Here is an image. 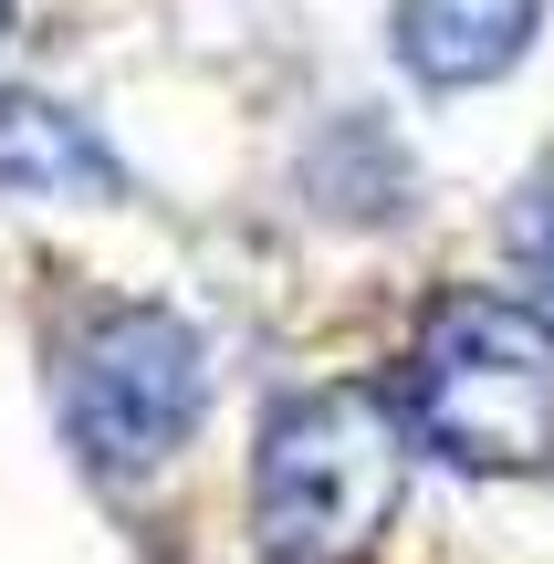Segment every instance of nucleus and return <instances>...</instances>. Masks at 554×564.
<instances>
[{
	"mask_svg": "<svg viewBox=\"0 0 554 564\" xmlns=\"http://www.w3.org/2000/svg\"><path fill=\"white\" fill-rule=\"evenodd\" d=\"M398 419L460 470H534L554 449V314L513 293H439L398 366Z\"/></svg>",
	"mask_w": 554,
	"mask_h": 564,
	"instance_id": "1",
	"label": "nucleus"
},
{
	"mask_svg": "<svg viewBox=\"0 0 554 564\" xmlns=\"http://www.w3.org/2000/svg\"><path fill=\"white\" fill-rule=\"evenodd\" d=\"M409 419L367 387H314L283 398L251 460V533L262 564H356L398 512Z\"/></svg>",
	"mask_w": 554,
	"mask_h": 564,
	"instance_id": "2",
	"label": "nucleus"
},
{
	"mask_svg": "<svg viewBox=\"0 0 554 564\" xmlns=\"http://www.w3.org/2000/svg\"><path fill=\"white\" fill-rule=\"evenodd\" d=\"M199 398H209L199 335H188L178 314H157V303H126V314H105L95 335L74 345L63 429H74V449L95 470H146V460H167V449L188 440Z\"/></svg>",
	"mask_w": 554,
	"mask_h": 564,
	"instance_id": "3",
	"label": "nucleus"
},
{
	"mask_svg": "<svg viewBox=\"0 0 554 564\" xmlns=\"http://www.w3.org/2000/svg\"><path fill=\"white\" fill-rule=\"evenodd\" d=\"M534 11L544 0H398V63H409L419 84H439V95L492 84V74L523 63Z\"/></svg>",
	"mask_w": 554,
	"mask_h": 564,
	"instance_id": "4",
	"label": "nucleus"
},
{
	"mask_svg": "<svg viewBox=\"0 0 554 564\" xmlns=\"http://www.w3.org/2000/svg\"><path fill=\"white\" fill-rule=\"evenodd\" d=\"M126 167L84 116L42 95H0V199H116Z\"/></svg>",
	"mask_w": 554,
	"mask_h": 564,
	"instance_id": "5",
	"label": "nucleus"
},
{
	"mask_svg": "<svg viewBox=\"0 0 554 564\" xmlns=\"http://www.w3.org/2000/svg\"><path fill=\"white\" fill-rule=\"evenodd\" d=\"M513 262H523V282H534L544 314H554V188H534V199L513 209Z\"/></svg>",
	"mask_w": 554,
	"mask_h": 564,
	"instance_id": "6",
	"label": "nucleus"
},
{
	"mask_svg": "<svg viewBox=\"0 0 554 564\" xmlns=\"http://www.w3.org/2000/svg\"><path fill=\"white\" fill-rule=\"evenodd\" d=\"M0 21H11V0H0Z\"/></svg>",
	"mask_w": 554,
	"mask_h": 564,
	"instance_id": "7",
	"label": "nucleus"
}]
</instances>
